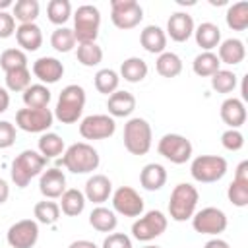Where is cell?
Listing matches in <instances>:
<instances>
[{"label":"cell","mask_w":248,"mask_h":248,"mask_svg":"<svg viewBox=\"0 0 248 248\" xmlns=\"http://www.w3.org/2000/svg\"><path fill=\"white\" fill-rule=\"evenodd\" d=\"M157 151L167 161H170L174 165H184L186 161H190L194 147H192L190 140L182 134H165L157 143Z\"/></svg>","instance_id":"cell-10"},{"label":"cell","mask_w":248,"mask_h":248,"mask_svg":"<svg viewBox=\"0 0 248 248\" xmlns=\"http://www.w3.org/2000/svg\"><path fill=\"white\" fill-rule=\"evenodd\" d=\"M46 161L39 151L35 149H23L14 161H12V169H10V174H12V182L17 186V188H25L31 178L39 176L45 167H46Z\"/></svg>","instance_id":"cell-3"},{"label":"cell","mask_w":248,"mask_h":248,"mask_svg":"<svg viewBox=\"0 0 248 248\" xmlns=\"http://www.w3.org/2000/svg\"><path fill=\"white\" fill-rule=\"evenodd\" d=\"M167 182V169L159 163H147L140 172V184L147 192H157Z\"/></svg>","instance_id":"cell-26"},{"label":"cell","mask_w":248,"mask_h":248,"mask_svg":"<svg viewBox=\"0 0 248 248\" xmlns=\"http://www.w3.org/2000/svg\"><path fill=\"white\" fill-rule=\"evenodd\" d=\"M167 37L174 43H184L194 35V19L186 12H174L167 21Z\"/></svg>","instance_id":"cell-18"},{"label":"cell","mask_w":248,"mask_h":248,"mask_svg":"<svg viewBox=\"0 0 248 248\" xmlns=\"http://www.w3.org/2000/svg\"><path fill=\"white\" fill-rule=\"evenodd\" d=\"M221 145L227 149V151H240L244 147V136L240 130H234V128H229L221 134Z\"/></svg>","instance_id":"cell-45"},{"label":"cell","mask_w":248,"mask_h":248,"mask_svg":"<svg viewBox=\"0 0 248 248\" xmlns=\"http://www.w3.org/2000/svg\"><path fill=\"white\" fill-rule=\"evenodd\" d=\"M167 225H169V219L165 217V213L159 209H151L134 221L132 236L140 242H151L167 231Z\"/></svg>","instance_id":"cell-8"},{"label":"cell","mask_w":248,"mask_h":248,"mask_svg":"<svg viewBox=\"0 0 248 248\" xmlns=\"http://www.w3.org/2000/svg\"><path fill=\"white\" fill-rule=\"evenodd\" d=\"M76 56H78V62H79L81 66L93 68V66H99V64L103 62V48H101L97 43L78 45Z\"/></svg>","instance_id":"cell-39"},{"label":"cell","mask_w":248,"mask_h":248,"mask_svg":"<svg viewBox=\"0 0 248 248\" xmlns=\"http://www.w3.org/2000/svg\"><path fill=\"white\" fill-rule=\"evenodd\" d=\"M85 196L78 188H66V192L60 196V211L68 217H78L85 209Z\"/></svg>","instance_id":"cell-29"},{"label":"cell","mask_w":248,"mask_h":248,"mask_svg":"<svg viewBox=\"0 0 248 248\" xmlns=\"http://www.w3.org/2000/svg\"><path fill=\"white\" fill-rule=\"evenodd\" d=\"M101 248H132V238L124 232H110L103 240Z\"/></svg>","instance_id":"cell-47"},{"label":"cell","mask_w":248,"mask_h":248,"mask_svg":"<svg viewBox=\"0 0 248 248\" xmlns=\"http://www.w3.org/2000/svg\"><path fill=\"white\" fill-rule=\"evenodd\" d=\"M200 202V192L196 186L188 184V182H180L172 188L170 192V200H169V215L172 221H188L192 219V215L196 213Z\"/></svg>","instance_id":"cell-4"},{"label":"cell","mask_w":248,"mask_h":248,"mask_svg":"<svg viewBox=\"0 0 248 248\" xmlns=\"http://www.w3.org/2000/svg\"><path fill=\"white\" fill-rule=\"evenodd\" d=\"M140 43L149 54H161L167 48V33L159 25H145L140 33Z\"/></svg>","instance_id":"cell-25"},{"label":"cell","mask_w":248,"mask_h":248,"mask_svg":"<svg viewBox=\"0 0 248 248\" xmlns=\"http://www.w3.org/2000/svg\"><path fill=\"white\" fill-rule=\"evenodd\" d=\"M89 225L99 232H112L118 225V219L112 209H108L105 205H97L89 213Z\"/></svg>","instance_id":"cell-30"},{"label":"cell","mask_w":248,"mask_h":248,"mask_svg":"<svg viewBox=\"0 0 248 248\" xmlns=\"http://www.w3.org/2000/svg\"><path fill=\"white\" fill-rule=\"evenodd\" d=\"M39 12H41V6L37 0H17L12 6V16H14V19L19 21V25L35 23V19L39 17Z\"/></svg>","instance_id":"cell-36"},{"label":"cell","mask_w":248,"mask_h":248,"mask_svg":"<svg viewBox=\"0 0 248 248\" xmlns=\"http://www.w3.org/2000/svg\"><path fill=\"white\" fill-rule=\"evenodd\" d=\"M54 122V112L45 107V108H19L16 112V124L23 132L31 134H45Z\"/></svg>","instance_id":"cell-11"},{"label":"cell","mask_w":248,"mask_h":248,"mask_svg":"<svg viewBox=\"0 0 248 248\" xmlns=\"http://www.w3.org/2000/svg\"><path fill=\"white\" fill-rule=\"evenodd\" d=\"M16 41L23 52H35L43 45V31L37 23H21L16 27Z\"/></svg>","instance_id":"cell-23"},{"label":"cell","mask_w":248,"mask_h":248,"mask_svg":"<svg viewBox=\"0 0 248 248\" xmlns=\"http://www.w3.org/2000/svg\"><path fill=\"white\" fill-rule=\"evenodd\" d=\"M83 196H85L87 202H93V203L107 202L112 196V182H110V178L105 176V174H93V176H89L87 182H85Z\"/></svg>","instance_id":"cell-20"},{"label":"cell","mask_w":248,"mask_h":248,"mask_svg":"<svg viewBox=\"0 0 248 248\" xmlns=\"http://www.w3.org/2000/svg\"><path fill=\"white\" fill-rule=\"evenodd\" d=\"M143 248H161V246H155V244H147V246H143Z\"/></svg>","instance_id":"cell-54"},{"label":"cell","mask_w":248,"mask_h":248,"mask_svg":"<svg viewBox=\"0 0 248 248\" xmlns=\"http://www.w3.org/2000/svg\"><path fill=\"white\" fill-rule=\"evenodd\" d=\"M107 108H108V116H112V118H126V116H130L136 110V97L130 91L116 89L112 95H108Z\"/></svg>","instance_id":"cell-21"},{"label":"cell","mask_w":248,"mask_h":248,"mask_svg":"<svg viewBox=\"0 0 248 248\" xmlns=\"http://www.w3.org/2000/svg\"><path fill=\"white\" fill-rule=\"evenodd\" d=\"M0 68L4 72H12L17 68H27V54L21 48H6L0 54Z\"/></svg>","instance_id":"cell-43"},{"label":"cell","mask_w":248,"mask_h":248,"mask_svg":"<svg viewBox=\"0 0 248 248\" xmlns=\"http://www.w3.org/2000/svg\"><path fill=\"white\" fill-rule=\"evenodd\" d=\"M194 37H196L198 46L203 52H211L221 43V29H219V25H215L211 21H203L198 27H194Z\"/></svg>","instance_id":"cell-27"},{"label":"cell","mask_w":248,"mask_h":248,"mask_svg":"<svg viewBox=\"0 0 248 248\" xmlns=\"http://www.w3.org/2000/svg\"><path fill=\"white\" fill-rule=\"evenodd\" d=\"M227 225H229V219H227L225 211L219 207H203L192 215V227L200 234L217 236V234L225 232Z\"/></svg>","instance_id":"cell-12"},{"label":"cell","mask_w":248,"mask_h":248,"mask_svg":"<svg viewBox=\"0 0 248 248\" xmlns=\"http://www.w3.org/2000/svg\"><path fill=\"white\" fill-rule=\"evenodd\" d=\"M124 147L132 155H145L153 143V132L145 118L134 116L124 124Z\"/></svg>","instance_id":"cell-6"},{"label":"cell","mask_w":248,"mask_h":248,"mask_svg":"<svg viewBox=\"0 0 248 248\" xmlns=\"http://www.w3.org/2000/svg\"><path fill=\"white\" fill-rule=\"evenodd\" d=\"M16 143V126L8 120H0V149H8Z\"/></svg>","instance_id":"cell-46"},{"label":"cell","mask_w":248,"mask_h":248,"mask_svg":"<svg viewBox=\"0 0 248 248\" xmlns=\"http://www.w3.org/2000/svg\"><path fill=\"white\" fill-rule=\"evenodd\" d=\"M6 89L8 91H25L31 85V72L29 68H17L12 72H6Z\"/></svg>","instance_id":"cell-44"},{"label":"cell","mask_w":248,"mask_h":248,"mask_svg":"<svg viewBox=\"0 0 248 248\" xmlns=\"http://www.w3.org/2000/svg\"><path fill=\"white\" fill-rule=\"evenodd\" d=\"M227 159L221 155H198L190 165V174L196 182L211 184L227 174Z\"/></svg>","instance_id":"cell-7"},{"label":"cell","mask_w":248,"mask_h":248,"mask_svg":"<svg viewBox=\"0 0 248 248\" xmlns=\"http://www.w3.org/2000/svg\"><path fill=\"white\" fill-rule=\"evenodd\" d=\"M50 89L45 83H31L23 91V105L27 108H45L50 103Z\"/></svg>","instance_id":"cell-31"},{"label":"cell","mask_w":248,"mask_h":248,"mask_svg":"<svg viewBox=\"0 0 248 248\" xmlns=\"http://www.w3.org/2000/svg\"><path fill=\"white\" fill-rule=\"evenodd\" d=\"M227 198L234 207H246L248 205V161H240L234 178L227 188Z\"/></svg>","instance_id":"cell-16"},{"label":"cell","mask_w":248,"mask_h":248,"mask_svg":"<svg viewBox=\"0 0 248 248\" xmlns=\"http://www.w3.org/2000/svg\"><path fill=\"white\" fill-rule=\"evenodd\" d=\"M39 190L45 196V200H56L66 192V174L58 167H48L41 172L39 178Z\"/></svg>","instance_id":"cell-17"},{"label":"cell","mask_w":248,"mask_h":248,"mask_svg":"<svg viewBox=\"0 0 248 248\" xmlns=\"http://www.w3.org/2000/svg\"><path fill=\"white\" fill-rule=\"evenodd\" d=\"M6 240L12 248H33L39 240V223L35 219L16 221L8 229Z\"/></svg>","instance_id":"cell-14"},{"label":"cell","mask_w":248,"mask_h":248,"mask_svg":"<svg viewBox=\"0 0 248 248\" xmlns=\"http://www.w3.org/2000/svg\"><path fill=\"white\" fill-rule=\"evenodd\" d=\"M33 74L41 83H56L64 76V64L54 56H41L33 62Z\"/></svg>","instance_id":"cell-19"},{"label":"cell","mask_w":248,"mask_h":248,"mask_svg":"<svg viewBox=\"0 0 248 248\" xmlns=\"http://www.w3.org/2000/svg\"><path fill=\"white\" fill-rule=\"evenodd\" d=\"M8 198H10V186H8V182L4 178H0V205L6 203Z\"/></svg>","instance_id":"cell-50"},{"label":"cell","mask_w":248,"mask_h":248,"mask_svg":"<svg viewBox=\"0 0 248 248\" xmlns=\"http://www.w3.org/2000/svg\"><path fill=\"white\" fill-rule=\"evenodd\" d=\"M8 107H10V93H8V89L0 87V114L6 112Z\"/></svg>","instance_id":"cell-49"},{"label":"cell","mask_w":248,"mask_h":248,"mask_svg":"<svg viewBox=\"0 0 248 248\" xmlns=\"http://www.w3.org/2000/svg\"><path fill=\"white\" fill-rule=\"evenodd\" d=\"M93 81H95V89H97L99 93H103V95H112V93L118 89V85H120V76H118V72H114L112 68H101V70L95 74Z\"/></svg>","instance_id":"cell-37"},{"label":"cell","mask_w":248,"mask_h":248,"mask_svg":"<svg viewBox=\"0 0 248 248\" xmlns=\"http://www.w3.org/2000/svg\"><path fill=\"white\" fill-rule=\"evenodd\" d=\"M64 149H66L64 140L58 134H54V132L41 134V138H39V153L45 159H56L58 155L64 153Z\"/></svg>","instance_id":"cell-35"},{"label":"cell","mask_w":248,"mask_h":248,"mask_svg":"<svg viewBox=\"0 0 248 248\" xmlns=\"http://www.w3.org/2000/svg\"><path fill=\"white\" fill-rule=\"evenodd\" d=\"M68 248H99L95 242H91V240H85V238H81V240H74Z\"/></svg>","instance_id":"cell-52"},{"label":"cell","mask_w":248,"mask_h":248,"mask_svg":"<svg viewBox=\"0 0 248 248\" xmlns=\"http://www.w3.org/2000/svg\"><path fill=\"white\" fill-rule=\"evenodd\" d=\"M209 79H211V89L217 93H232L238 83L236 74L231 70H217Z\"/></svg>","instance_id":"cell-41"},{"label":"cell","mask_w":248,"mask_h":248,"mask_svg":"<svg viewBox=\"0 0 248 248\" xmlns=\"http://www.w3.org/2000/svg\"><path fill=\"white\" fill-rule=\"evenodd\" d=\"M58 163L74 174H87V172H93V170L99 169L101 157H99L97 149L91 143L76 141V143H72L70 147L64 149Z\"/></svg>","instance_id":"cell-1"},{"label":"cell","mask_w":248,"mask_h":248,"mask_svg":"<svg viewBox=\"0 0 248 248\" xmlns=\"http://www.w3.org/2000/svg\"><path fill=\"white\" fill-rule=\"evenodd\" d=\"M246 56V46L240 39L231 37L219 43V50H217V58L221 64H229V66H236L244 60Z\"/></svg>","instance_id":"cell-24"},{"label":"cell","mask_w":248,"mask_h":248,"mask_svg":"<svg viewBox=\"0 0 248 248\" xmlns=\"http://www.w3.org/2000/svg\"><path fill=\"white\" fill-rule=\"evenodd\" d=\"M143 19V8L136 0H110V21L114 27L128 31L140 25Z\"/></svg>","instance_id":"cell-9"},{"label":"cell","mask_w":248,"mask_h":248,"mask_svg":"<svg viewBox=\"0 0 248 248\" xmlns=\"http://www.w3.org/2000/svg\"><path fill=\"white\" fill-rule=\"evenodd\" d=\"M147 72H149V68H147V62L143 58L130 56L120 64V74L118 76L124 78V81H128V83H140L147 78Z\"/></svg>","instance_id":"cell-28"},{"label":"cell","mask_w":248,"mask_h":248,"mask_svg":"<svg viewBox=\"0 0 248 248\" xmlns=\"http://www.w3.org/2000/svg\"><path fill=\"white\" fill-rule=\"evenodd\" d=\"M155 70L159 76L163 78H176L180 76L182 72V60L176 52H170V50H165L157 56V62H155Z\"/></svg>","instance_id":"cell-32"},{"label":"cell","mask_w":248,"mask_h":248,"mask_svg":"<svg viewBox=\"0 0 248 248\" xmlns=\"http://www.w3.org/2000/svg\"><path fill=\"white\" fill-rule=\"evenodd\" d=\"M85 89L78 83H70L66 85L56 101V108H54V118L60 120L62 124H74L81 118L83 108H85Z\"/></svg>","instance_id":"cell-2"},{"label":"cell","mask_w":248,"mask_h":248,"mask_svg":"<svg viewBox=\"0 0 248 248\" xmlns=\"http://www.w3.org/2000/svg\"><path fill=\"white\" fill-rule=\"evenodd\" d=\"M203 248H231V246H229V242L223 240V238H211V240L205 242Z\"/></svg>","instance_id":"cell-51"},{"label":"cell","mask_w":248,"mask_h":248,"mask_svg":"<svg viewBox=\"0 0 248 248\" xmlns=\"http://www.w3.org/2000/svg\"><path fill=\"white\" fill-rule=\"evenodd\" d=\"M116 132V122L108 114H89L79 122L83 140H107Z\"/></svg>","instance_id":"cell-15"},{"label":"cell","mask_w":248,"mask_h":248,"mask_svg":"<svg viewBox=\"0 0 248 248\" xmlns=\"http://www.w3.org/2000/svg\"><path fill=\"white\" fill-rule=\"evenodd\" d=\"M101 27V12L93 4H81L78 6L74 14V37L78 45L85 43H97Z\"/></svg>","instance_id":"cell-5"},{"label":"cell","mask_w":248,"mask_h":248,"mask_svg":"<svg viewBox=\"0 0 248 248\" xmlns=\"http://www.w3.org/2000/svg\"><path fill=\"white\" fill-rule=\"evenodd\" d=\"M46 16H48V21L50 23L64 27V23L72 16V4H70V0H50L48 6H46Z\"/></svg>","instance_id":"cell-40"},{"label":"cell","mask_w":248,"mask_h":248,"mask_svg":"<svg viewBox=\"0 0 248 248\" xmlns=\"http://www.w3.org/2000/svg\"><path fill=\"white\" fill-rule=\"evenodd\" d=\"M225 19H227V25L232 31H244L248 27V2L240 0V2L231 4L227 8Z\"/></svg>","instance_id":"cell-33"},{"label":"cell","mask_w":248,"mask_h":248,"mask_svg":"<svg viewBox=\"0 0 248 248\" xmlns=\"http://www.w3.org/2000/svg\"><path fill=\"white\" fill-rule=\"evenodd\" d=\"M14 2L12 0H0V12H6V8H12Z\"/></svg>","instance_id":"cell-53"},{"label":"cell","mask_w":248,"mask_h":248,"mask_svg":"<svg viewBox=\"0 0 248 248\" xmlns=\"http://www.w3.org/2000/svg\"><path fill=\"white\" fill-rule=\"evenodd\" d=\"M33 215H35V221L37 223H43V225H54L60 217V205L52 200H43V202H37L35 207H33Z\"/></svg>","instance_id":"cell-38"},{"label":"cell","mask_w":248,"mask_h":248,"mask_svg":"<svg viewBox=\"0 0 248 248\" xmlns=\"http://www.w3.org/2000/svg\"><path fill=\"white\" fill-rule=\"evenodd\" d=\"M50 46L56 52H70L76 46V37L70 27H56L50 35Z\"/></svg>","instance_id":"cell-42"},{"label":"cell","mask_w":248,"mask_h":248,"mask_svg":"<svg viewBox=\"0 0 248 248\" xmlns=\"http://www.w3.org/2000/svg\"><path fill=\"white\" fill-rule=\"evenodd\" d=\"M112 211L124 217H140L143 213V198L132 186H120L112 192Z\"/></svg>","instance_id":"cell-13"},{"label":"cell","mask_w":248,"mask_h":248,"mask_svg":"<svg viewBox=\"0 0 248 248\" xmlns=\"http://www.w3.org/2000/svg\"><path fill=\"white\" fill-rule=\"evenodd\" d=\"M192 70H194V74L200 76V78H211L217 70H221V62H219V58H217L215 52H203V50H202V52L194 58Z\"/></svg>","instance_id":"cell-34"},{"label":"cell","mask_w":248,"mask_h":248,"mask_svg":"<svg viewBox=\"0 0 248 248\" xmlns=\"http://www.w3.org/2000/svg\"><path fill=\"white\" fill-rule=\"evenodd\" d=\"M219 112H221V120H223L229 128L238 130V128L246 122V107H244V103H242L240 99H236V97L225 99V101L221 103Z\"/></svg>","instance_id":"cell-22"},{"label":"cell","mask_w":248,"mask_h":248,"mask_svg":"<svg viewBox=\"0 0 248 248\" xmlns=\"http://www.w3.org/2000/svg\"><path fill=\"white\" fill-rule=\"evenodd\" d=\"M16 35V19L10 12H0V39Z\"/></svg>","instance_id":"cell-48"}]
</instances>
